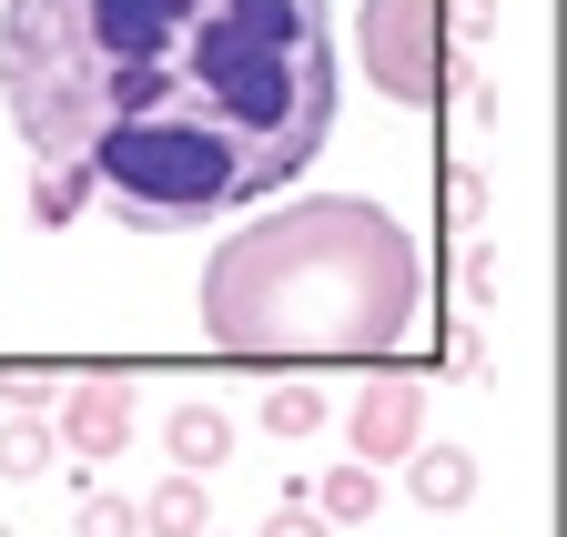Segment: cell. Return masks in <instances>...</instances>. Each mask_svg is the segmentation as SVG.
Masks as SVG:
<instances>
[{"label":"cell","mask_w":567,"mask_h":537,"mask_svg":"<svg viewBox=\"0 0 567 537\" xmlns=\"http://www.w3.org/2000/svg\"><path fill=\"white\" fill-rule=\"evenodd\" d=\"M0 92L132 234H193L324 153L334 31L324 0H11Z\"/></svg>","instance_id":"1"},{"label":"cell","mask_w":567,"mask_h":537,"mask_svg":"<svg viewBox=\"0 0 567 537\" xmlns=\"http://www.w3.org/2000/svg\"><path fill=\"white\" fill-rule=\"evenodd\" d=\"M415 304H425V244L354 193L264 214L203 264V334L264 375L385 365Z\"/></svg>","instance_id":"2"},{"label":"cell","mask_w":567,"mask_h":537,"mask_svg":"<svg viewBox=\"0 0 567 537\" xmlns=\"http://www.w3.org/2000/svg\"><path fill=\"white\" fill-rule=\"evenodd\" d=\"M365 72L385 102H436L446 82V0H365Z\"/></svg>","instance_id":"3"},{"label":"cell","mask_w":567,"mask_h":537,"mask_svg":"<svg viewBox=\"0 0 567 537\" xmlns=\"http://www.w3.org/2000/svg\"><path fill=\"white\" fill-rule=\"evenodd\" d=\"M415 436H425V385H415V375H365V395L344 406L354 466H385V456H405Z\"/></svg>","instance_id":"4"},{"label":"cell","mask_w":567,"mask_h":537,"mask_svg":"<svg viewBox=\"0 0 567 537\" xmlns=\"http://www.w3.org/2000/svg\"><path fill=\"white\" fill-rule=\"evenodd\" d=\"M51 436H71V456L102 466V456H122V446L142 436V406H132V385H122V375H92V385H71V395H61V426H51Z\"/></svg>","instance_id":"5"},{"label":"cell","mask_w":567,"mask_h":537,"mask_svg":"<svg viewBox=\"0 0 567 537\" xmlns=\"http://www.w3.org/2000/svg\"><path fill=\"white\" fill-rule=\"evenodd\" d=\"M405 487H415V507L456 517V507L476 497V456H466V446H436V436H415V446H405Z\"/></svg>","instance_id":"6"},{"label":"cell","mask_w":567,"mask_h":537,"mask_svg":"<svg viewBox=\"0 0 567 537\" xmlns=\"http://www.w3.org/2000/svg\"><path fill=\"white\" fill-rule=\"evenodd\" d=\"M163 446H173V477H203V466H224V456H234V426H224V406L183 395V406L163 416Z\"/></svg>","instance_id":"7"},{"label":"cell","mask_w":567,"mask_h":537,"mask_svg":"<svg viewBox=\"0 0 567 537\" xmlns=\"http://www.w3.org/2000/svg\"><path fill=\"white\" fill-rule=\"evenodd\" d=\"M305 487H315V517H324V527H365V517L385 507V487H375V466H354V456L334 466V477H305Z\"/></svg>","instance_id":"8"},{"label":"cell","mask_w":567,"mask_h":537,"mask_svg":"<svg viewBox=\"0 0 567 537\" xmlns=\"http://www.w3.org/2000/svg\"><path fill=\"white\" fill-rule=\"evenodd\" d=\"M132 507H142V527H153V537H203V517H213L203 477H163L153 497H132Z\"/></svg>","instance_id":"9"},{"label":"cell","mask_w":567,"mask_h":537,"mask_svg":"<svg viewBox=\"0 0 567 537\" xmlns=\"http://www.w3.org/2000/svg\"><path fill=\"white\" fill-rule=\"evenodd\" d=\"M324 416H334V406H324L315 375H284V385L264 395V436H324Z\"/></svg>","instance_id":"10"},{"label":"cell","mask_w":567,"mask_h":537,"mask_svg":"<svg viewBox=\"0 0 567 537\" xmlns=\"http://www.w3.org/2000/svg\"><path fill=\"white\" fill-rule=\"evenodd\" d=\"M51 446H61V436H51V416H0V477H11V487H21V477H41Z\"/></svg>","instance_id":"11"},{"label":"cell","mask_w":567,"mask_h":537,"mask_svg":"<svg viewBox=\"0 0 567 537\" xmlns=\"http://www.w3.org/2000/svg\"><path fill=\"white\" fill-rule=\"evenodd\" d=\"M82 204H92V173H82V163H41V183H31V214H41V224H71Z\"/></svg>","instance_id":"12"},{"label":"cell","mask_w":567,"mask_h":537,"mask_svg":"<svg viewBox=\"0 0 567 537\" xmlns=\"http://www.w3.org/2000/svg\"><path fill=\"white\" fill-rule=\"evenodd\" d=\"M82 537H142V507L132 497H82Z\"/></svg>","instance_id":"13"},{"label":"cell","mask_w":567,"mask_h":537,"mask_svg":"<svg viewBox=\"0 0 567 537\" xmlns=\"http://www.w3.org/2000/svg\"><path fill=\"white\" fill-rule=\"evenodd\" d=\"M446 214H456V224H486V173H476V163L446 173Z\"/></svg>","instance_id":"14"},{"label":"cell","mask_w":567,"mask_h":537,"mask_svg":"<svg viewBox=\"0 0 567 537\" xmlns=\"http://www.w3.org/2000/svg\"><path fill=\"white\" fill-rule=\"evenodd\" d=\"M0 406H11V416H41L51 406V375H0Z\"/></svg>","instance_id":"15"},{"label":"cell","mask_w":567,"mask_h":537,"mask_svg":"<svg viewBox=\"0 0 567 537\" xmlns=\"http://www.w3.org/2000/svg\"><path fill=\"white\" fill-rule=\"evenodd\" d=\"M466 304H496V254H486V244L466 254Z\"/></svg>","instance_id":"16"}]
</instances>
